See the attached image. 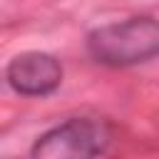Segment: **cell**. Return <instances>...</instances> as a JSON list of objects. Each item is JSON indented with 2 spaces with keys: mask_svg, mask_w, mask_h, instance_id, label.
Segmentation results:
<instances>
[{
  "mask_svg": "<svg viewBox=\"0 0 159 159\" xmlns=\"http://www.w3.org/2000/svg\"><path fill=\"white\" fill-rule=\"evenodd\" d=\"M109 144V127L94 117H72L45 134L30 149V159H94Z\"/></svg>",
  "mask_w": 159,
  "mask_h": 159,
  "instance_id": "cell-2",
  "label": "cell"
},
{
  "mask_svg": "<svg viewBox=\"0 0 159 159\" xmlns=\"http://www.w3.org/2000/svg\"><path fill=\"white\" fill-rule=\"evenodd\" d=\"M7 84L25 97L52 94L62 82V65L47 52H22L10 60L5 70Z\"/></svg>",
  "mask_w": 159,
  "mask_h": 159,
  "instance_id": "cell-3",
  "label": "cell"
},
{
  "mask_svg": "<svg viewBox=\"0 0 159 159\" xmlns=\"http://www.w3.org/2000/svg\"><path fill=\"white\" fill-rule=\"evenodd\" d=\"M87 52L107 67H129L159 55V22L154 17H129L109 22L87 35Z\"/></svg>",
  "mask_w": 159,
  "mask_h": 159,
  "instance_id": "cell-1",
  "label": "cell"
}]
</instances>
